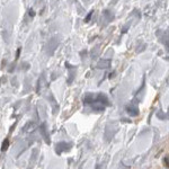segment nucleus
Masks as SVG:
<instances>
[{
	"label": "nucleus",
	"mask_w": 169,
	"mask_h": 169,
	"mask_svg": "<svg viewBox=\"0 0 169 169\" xmlns=\"http://www.w3.org/2000/svg\"><path fill=\"white\" fill-rule=\"evenodd\" d=\"M96 102L103 104L105 106H108V105H110L108 98H107V96L105 95V94H98V95H96Z\"/></svg>",
	"instance_id": "1"
},
{
	"label": "nucleus",
	"mask_w": 169,
	"mask_h": 169,
	"mask_svg": "<svg viewBox=\"0 0 169 169\" xmlns=\"http://www.w3.org/2000/svg\"><path fill=\"white\" fill-rule=\"evenodd\" d=\"M68 146H70V144L66 143V142H60V143L56 146V148H55V151H56V153L61 154L63 151L69 150V148H66V147H68Z\"/></svg>",
	"instance_id": "2"
},
{
	"label": "nucleus",
	"mask_w": 169,
	"mask_h": 169,
	"mask_svg": "<svg viewBox=\"0 0 169 169\" xmlns=\"http://www.w3.org/2000/svg\"><path fill=\"white\" fill-rule=\"evenodd\" d=\"M126 112H128V114L131 115V116H136V115L139 114L138 107H135L134 105H132V104L126 107Z\"/></svg>",
	"instance_id": "3"
},
{
	"label": "nucleus",
	"mask_w": 169,
	"mask_h": 169,
	"mask_svg": "<svg viewBox=\"0 0 169 169\" xmlns=\"http://www.w3.org/2000/svg\"><path fill=\"white\" fill-rule=\"evenodd\" d=\"M95 102H96V95H94V94H87L84 99V105H89V104H92L95 103Z\"/></svg>",
	"instance_id": "4"
},
{
	"label": "nucleus",
	"mask_w": 169,
	"mask_h": 169,
	"mask_svg": "<svg viewBox=\"0 0 169 169\" xmlns=\"http://www.w3.org/2000/svg\"><path fill=\"white\" fill-rule=\"evenodd\" d=\"M92 108L94 110H96V112H103L105 110V105H102L98 102H95V103L92 104Z\"/></svg>",
	"instance_id": "5"
},
{
	"label": "nucleus",
	"mask_w": 169,
	"mask_h": 169,
	"mask_svg": "<svg viewBox=\"0 0 169 169\" xmlns=\"http://www.w3.org/2000/svg\"><path fill=\"white\" fill-rule=\"evenodd\" d=\"M110 66V60H100L99 62L97 63V67L99 68V69H106L108 67Z\"/></svg>",
	"instance_id": "6"
},
{
	"label": "nucleus",
	"mask_w": 169,
	"mask_h": 169,
	"mask_svg": "<svg viewBox=\"0 0 169 169\" xmlns=\"http://www.w3.org/2000/svg\"><path fill=\"white\" fill-rule=\"evenodd\" d=\"M41 133H42V135L44 136L45 141L48 142V143H50V139H49V134L46 133V129H45V124H43L42 126H41Z\"/></svg>",
	"instance_id": "7"
},
{
	"label": "nucleus",
	"mask_w": 169,
	"mask_h": 169,
	"mask_svg": "<svg viewBox=\"0 0 169 169\" xmlns=\"http://www.w3.org/2000/svg\"><path fill=\"white\" fill-rule=\"evenodd\" d=\"M8 147H9V141H8L7 139L5 140L4 142H2V146H1V150L2 151H6L8 149Z\"/></svg>",
	"instance_id": "8"
},
{
	"label": "nucleus",
	"mask_w": 169,
	"mask_h": 169,
	"mask_svg": "<svg viewBox=\"0 0 169 169\" xmlns=\"http://www.w3.org/2000/svg\"><path fill=\"white\" fill-rule=\"evenodd\" d=\"M92 14H94V11H90V13H89L88 15H87V17H86V19H84V22L86 23H88L89 20H90V18H92Z\"/></svg>",
	"instance_id": "9"
},
{
	"label": "nucleus",
	"mask_w": 169,
	"mask_h": 169,
	"mask_svg": "<svg viewBox=\"0 0 169 169\" xmlns=\"http://www.w3.org/2000/svg\"><path fill=\"white\" fill-rule=\"evenodd\" d=\"M28 126L33 128V126H35V125H34V123H30V124H28ZM26 131H27V132H31V131H33V129H27Z\"/></svg>",
	"instance_id": "10"
},
{
	"label": "nucleus",
	"mask_w": 169,
	"mask_h": 169,
	"mask_svg": "<svg viewBox=\"0 0 169 169\" xmlns=\"http://www.w3.org/2000/svg\"><path fill=\"white\" fill-rule=\"evenodd\" d=\"M19 53H20V49H18V50H17V53H16V59H18V58H19Z\"/></svg>",
	"instance_id": "11"
},
{
	"label": "nucleus",
	"mask_w": 169,
	"mask_h": 169,
	"mask_svg": "<svg viewBox=\"0 0 169 169\" xmlns=\"http://www.w3.org/2000/svg\"><path fill=\"white\" fill-rule=\"evenodd\" d=\"M30 14H31V16H32V17H33V16L35 15V13H34L33 9H30Z\"/></svg>",
	"instance_id": "12"
},
{
	"label": "nucleus",
	"mask_w": 169,
	"mask_h": 169,
	"mask_svg": "<svg viewBox=\"0 0 169 169\" xmlns=\"http://www.w3.org/2000/svg\"><path fill=\"white\" fill-rule=\"evenodd\" d=\"M165 162H166V166H168V158L165 159Z\"/></svg>",
	"instance_id": "13"
}]
</instances>
